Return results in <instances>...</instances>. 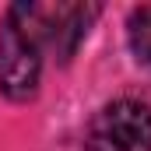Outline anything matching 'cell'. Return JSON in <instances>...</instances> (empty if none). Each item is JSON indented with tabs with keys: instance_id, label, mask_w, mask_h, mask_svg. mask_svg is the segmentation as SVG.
I'll list each match as a JSON object with an SVG mask.
<instances>
[{
	"instance_id": "6da1fadb",
	"label": "cell",
	"mask_w": 151,
	"mask_h": 151,
	"mask_svg": "<svg viewBox=\"0 0 151 151\" xmlns=\"http://www.w3.org/2000/svg\"><path fill=\"white\" fill-rule=\"evenodd\" d=\"M99 14L95 4H18L11 7V21L25 32V35L42 46H53L63 60L74 53V46L84 39L88 32V21Z\"/></svg>"
},
{
	"instance_id": "7a4b0ae2",
	"label": "cell",
	"mask_w": 151,
	"mask_h": 151,
	"mask_svg": "<svg viewBox=\"0 0 151 151\" xmlns=\"http://www.w3.org/2000/svg\"><path fill=\"white\" fill-rule=\"evenodd\" d=\"M91 151H151V109L141 102L119 99L91 119Z\"/></svg>"
},
{
	"instance_id": "3957f363",
	"label": "cell",
	"mask_w": 151,
	"mask_h": 151,
	"mask_svg": "<svg viewBox=\"0 0 151 151\" xmlns=\"http://www.w3.org/2000/svg\"><path fill=\"white\" fill-rule=\"evenodd\" d=\"M39 70H42L39 46L7 18L0 32V91L14 102L32 99L39 88Z\"/></svg>"
},
{
	"instance_id": "277c9868",
	"label": "cell",
	"mask_w": 151,
	"mask_h": 151,
	"mask_svg": "<svg viewBox=\"0 0 151 151\" xmlns=\"http://www.w3.org/2000/svg\"><path fill=\"white\" fill-rule=\"evenodd\" d=\"M130 49L141 63H151V4L130 14Z\"/></svg>"
}]
</instances>
